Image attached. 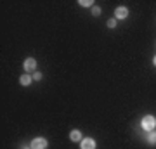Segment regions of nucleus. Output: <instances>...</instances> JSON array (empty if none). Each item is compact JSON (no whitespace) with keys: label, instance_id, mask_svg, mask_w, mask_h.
<instances>
[{"label":"nucleus","instance_id":"1","mask_svg":"<svg viewBox=\"0 0 156 149\" xmlns=\"http://www.w3.org/2000/svg\"><path fill=\"white\" fill-rule=\"evenodd\" d=\"M140 127H142V130H146V132H153L156 128V118L153 115L144 116L142 122H140Z\"/></svg>","mask_w":156,"mask_h":149},{"label":"nucleus","instance_id":"2","mask_svg":"<svg viewBox=\"0 0 156 149\" xmlns=\"http://www.w3.org/2000/svg\"><path fill=\"white\" fill-rule=\"evenodd\" d=\"M47 140H45L44 137H37V139H33L31 140V144H30V147L31 149H47Z\"/></svg>","mask_w":156,"mask_h":149},{"label":"nucleus","instance_id":"3","mask_svg":"<svg viewBox=\"0 0 156 149\" xmlns=\"http://www.w3.org/2000/svg\"><path fill=\"white\" fill-rule=\"evenodd\" d=\"M23 68H24V71L26 73H31L37 69V61H35L33 57H28L26 61H24V64H23Z\"/></svg>","mask_w":156,"mask_h":149},{"label":"nucleus","instance_id":"4","mask_svg":"<svg viewBox=\"0 0 156 149\" xmlns=\"http://www.w3.org/2000/svg\"><path fill=\"white\" fill-rule=\"evenodd\" d=\"M80 149H95L94 139H82L80 140Z\"/></svg>","mask_w":156,"mask_h":149},{"label":"nucleus","instance_id":"5","mask_svg":"<svg viewBox=\"0 0 156 149\" xmlns=\"http://www.w3.org/2000/svg\"><path fill=\"white\" fill-rule=\"evenodd\" d=\"M115 16H116L118 19H125V17H128V9H127V7H123V5L116 7V11H115Z\"/></svg>","mask_w":156,"mask_h":149},{"label":"nucleus","instance_id":"6","mask_svg":"<svg viewBox=\"0 0 156 149\" xmlns=\"http://www.w3.org/2000/svg\"><path fill=\"white\" fill-rule=\"evenodd\" d=\"M19 82H21V85H24V87H28L30 83L33 82V78H31V75L30 73H24L21 78H19Z\"/></svg>","mask_w":156,"mask_h":149},{"label":"nucleus","instance_id":"7","mask_svg":"<svg viewBox=\"0 0 156 149\" xmlns=\"http://www.w3.org/2000/svg\"><path fill=\"white\" fill-rule=\"evenodd\" d=\"M69 139H71L73 142L82 140V132H80V130H71V132H69Z\"/></svg>","mask_w":156,"mask_h":149},{"label":"nucleus","instance_id":"8","mask_svg":"<svg viewBox=\"0 0 156 149\" xmlns=\"http://www.w3.org/2000/svg\"><path fill=\"white\" fill-rule=\"evenodd\" d=\"M146 139H147V142L149 144H156V132H149Z\"/></svg>","mask_w":156,"mask_h":149},{"label":"nucleus","instance_id":"9","mask_svg":"<svg viewBox=\"0 0 156 149\" xmlns=\"http://www.w3.org/2000/svg\"><path fill=\"white\" fill-rule=\"evenodd\" d=\"M80 5L82 7H94V2L92 0H80Z\"/></svg>","mask_w":156,"mask_h":149},{"label":"nucleus","instance_id":"10","mask_svg":"<svg viewBox=\"0 0 156 149\" xmlns=\"http://www.w3.org/2000/svg\"><path fill=\"white\" fill-rule=\"evenodd\" d=\"M101 12H102V11H101L99 5H94V7H92V14H94V16H101Z\"/></svg>","mask_w":156,"mask_h":149},{"label":"nucleus","instance_id":"11","mask_svg":"<svg viewBox=\"0 0 156 149\" xmlns=\"http://www.w3.org/2000/svg\"><path fill=\"white\" fill-rule=\"evenodd\" d=\"M33 80H35V82L42 80V73H40V71H35V73H33Z\"/></svg>","mask_w":156,"mask_h":149},{"label":"nucleus","instance_id":"12","mask_svg":"<svg viewBox=\"0 0 156 149\" xmlns=\"http://www.w3.org/2000/svg\"><path fill=\"white\" fill-rule=\"evenodd\" d=\"M116 26V19H109L108 21V28H115Z\"/></svg>","mask_w":156,"mask_h":149},{"label":"nucleus","instance_id":"13","mask_svg":"<svg viewBox=\"0 0 156 149\" xmlns=\"http://www.w3.org/2000/svg\"><path fill=\"white\" fill-rule=\"evenodd\" d=\"M153 64H154V66H156V55H154V59H153Z\"/></svg>","mask_w":156,"mask_h":149},{"label":"nucleus","instance_id":"14","mask_svg":"<svg viewBox=\"0 0 156 149\" xmlns=\"http://www.w3.org/2000/svg\"><path fill=\"white\" fill-rule=\"evenodd\" d=\"M23 149H31V147H23Z\"/></svg>","mask_w":156,"mask_h":149}]
</instances>
